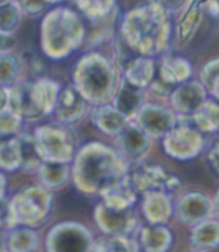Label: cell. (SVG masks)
I'll return each mask as SVG.
<instances>
[{"label": "cell", "instance_id": "obj_25", "mask_svg": "<svg viewBox=\"0 0 219 252\" xmlns=\"http://www.w3.org/2000/svg\"><path fill=\"white\" fill-rule=\"evenodd\" d=\"M39 178L45 188H60L64 185L69 179L70 169L69 163H60V161H49L43 160L42 164L37 169Z\"/></svg>", "mask_w": 219, "mask_h": 252}, {"label": "cell", "instance_id": "obj_12", "mask_svg": "<svg viewBox=\"0 0 219 252\" xmlns=\"http://www.w3.org/2000/svg\"><path fill=\"white\" fill-rule=\"evenodd\" d=\"M134 121L151 139L164 137L178 124V115L162 106L145 103L134 117Z\"/></svg>", "mask_w": 219, "mask_h": 252}, {"label": "cell", "instance_id": "obj_20", "mask_svg": "<svg viewBox=\"0 0 219 252\" xmlns=\"http://www.w3.org/2000/svg\"><path fill=\"white\" fill-rule=\"evenodd\" d=\"M91 118L94 126L100 131H103L104 134H115V136L130 123L118 109L107 103L95 106Z\"/></svg>", "mask_w": 219, "mask_h": 252}, {"label": "cell", "instance_id": "obj_22", "mask_svg": "<svg viewBox=\"0 0 219 252\" xmlns=\"http://www.w3.org/2000/svg\"><path fill=\"white\" fill-rule=\"evenodd\" d=\"M103 203L109 208L114 209H131L136 203L137 192L133 189V187L128 184V181L124 178L123 181L117 182L111 188H107L103 194Z\"/></svg>", "mask_w": 219, "mask_h": 252}, {"label": "cell", "instance_id": "obj_44", "mask_svg": "<svg viewBox=\"0 0 219 252\" xmlns=\"http://www.w3.org/2000/svg\"><path fill=\"white\" fill-rule=\"evenodd\" d=\"M5 191H6V178L0 173V197H5Z\"/></svg>", "mask_w": 219, "mask_h": 252}, {"label": "cell", "instance_id": "obj_16", "mask_svg": "<svg viewBox=\"0 0 219 252\" xmlns=\"http://www.w3.org/2000/svg\"><path fill=\"white\" fill-rule=\"evenodd\" d=\"M213 212V203L210 198L201 192H188L178 201L176 215L181 222L195 225L207 218Z\"/></svg>", "mask_w": 219, "mask_h": 252}, {"label": "cell", "instance_id": "obj_42", "mask_svg": "<svg viewBox=\"0 0 219 252\" xmlns=\"http://www.w3.org/2000/svg\"><path fill=\"white\" fill-rule=\"evenodd\" d=\"M203 9L207 11L210 15L218 17L219 15V0H204Z\"/></svg>", "mask_w": 219, "mask_h": 252}, {"label": "cell", "instance_id": "obj_26", "mask_svg": "<svg viewBox=\"0 0 219 252\" xmlns=\"http://www.w3.org/2000/svg\"><path fill=\"white\" fill-rule=\"evenodd\" d=\"M188 121L201 133L219 130V102L215 98L206 100L203 108L191 117H187Z\"/></svg>", "mask_w": 219, "mask_h": 252}, {"label": "cell", "instance_id": "obj_24", "mask_svg": "<svg viewBox=\"0 0 219 252\" xmlns=\"http://www.w3.org/2000/svg\"><path fill=\"white\" fill-rule=\"evenodd\" d=\"M191 242L195 249H212L219 246V220L207 218L194 225Z\"/></svg>", "mask_w": 219, "mask_h": 252}, {"label": "cell", "instance_id": "obj_34", "mask_svg": "<svg viewBox=\"0 0 219 252\" xmlns=\"http://www.w3.org/2000/svg\"><path fill=\"white\" fill-rule=\"evenodd\" d=\"M21 15L23 12L17 3V0L0 5V32L5 34H12L20 26Z\"/></svg>", "mask_w": 219, "mask_h": 252}, {"label": "cell", "instance_id": "obj_21", "mask_svg": "<svg viewBox=\"0 0 219 252\" xmlns=\"http://www.w3.org/2000/svg\"><path fill=\"white\" fill-rule=\"evenodd\" d=\"M173 236L164 225L145 227L139 233V249L143 252H167Z\"/></svg>", "mask_w": 219, "mask_h": 252}, {"label": "cell", "instance_id": "obj_14", "mask_svg": "<svg viewBox=\"0 0 219 252\" xmlns=\"http://www.w3.org/2000/svg\"><path fill=\"white\" fill-rule=\"evenodd\" d=\"M88 109V102L79 94V91L69 85L63 90H60L57 105H56V118L60 124H75L79 121Z\"/></svg>", "mask_w": 219, "mask_h": 252}, {"label": "cell", "instance_id": "obj_35", "mask_svg": "<svg viewBox=\"0 0 219 252\" xmlns=\"http://www.w3.org/2000/svg\"><path fill=\"white\" fill-rule=\"evenodd\" d=\"M200 82L206 91L219 102V59H213L204 64L201 69Z\"/></svg>", "mask_w": 219, "mask_h": 252}, {"label": "cell", "instance_id": "obj_23", "mask_svg": "<svg viewBox=\"0 0 219 252\" xmlns=\"http://www.w3.org/2000/svg\"><path fill=\"white\" fill-rule=\"evenodd\" d=\"M203 3L204 0H189V3L185 6V12L178 26V40L181 43H187L195 34L201 18H203Z\"/></svg>", "mask_w": 219, "mask_h": 252}, {"label": "cell", "instance_id": "obj_47", "mask_svg": "<svg viewBox=\"0 0 219 252\" xmlns=\"http://www.w3.org/2000/svg\"><path fill=\"white\" fill-rule=\"evenodd\" d=\"M12 0H0V5H5V3H9Z\"/></svg>", "mask_w": 219, "mask_h": 252}, {"label": "cell", "instance_id": "obj_1", "mask_svg": "<svg viewBox=\"0 0 219 252\" xmlns=\"http://www.w3.org/2000/svg\"><path fill=\"white\" fill-rule=\"evenodd\" d=\"M128 161L111 146L100 142L87 143L75 154L72 176L75 187L90 195H101L123 181Z\"/></svg>", "mask_w": 219, "mask_h": 252}, {"label": "cell", "instance_id": "obj_45", "mask_svg": "<svg viewBox=\"0 0 219 252\" xmlns=\"http://www.w3.org/2000/svg\"><path fill=\"white\" fill-rule=\"evenodd\" d=\"M213 203V212L218 215V218H219V191H218V194H216V197H215V201H212Z\"/></svg>", "mask_w": 219, "mask_h": 252}, {"label": "cell", "instance_id": "obj_29", "mask_svg": "<svg viewBox=\"0 0 219 252\" xmlns=\"http://www.w3.org/2000/svg\"><path fill=\"white\" fill-rule=\"evenodd\" d=\"M20 143V154H21V164L20 169L24 172L37 170L42 164L43 158L40 156V151L37 148L36 139L33 134H20L17 136Z\"/></svg>", "mask_w": 219, "mask_h": 252}, {"label": "cell", "instance_id": "obj_2", "mask_svg": "<svg viewBox=\"0 0 219 252\" xmlns=\"http://www.w3.org/2000/svg\"><path fill=\"white\" fill-rule=\"evenodd\" d=\"M170 34V12L156 0L128 11L121 23L124 43L131 51L145 57H154L166 51Z\"/></svg>", "mask_w": 219, "mask_h": 252}, {"label": "cell", "instance_id": "obj_31", "mask_svg": "<svg viewBox=\"0 0 219 252\" xmlns=\"http://www.w3.org/2000/svg\"><path fill=\"white\" fill-rule=\"evenodd\" d=\"M79 11L91 21L109 17L115 9V0H75Z\"/></svg>", "mask_w": 219, "mask_h": 252}, {"label": "cell", "instance_id": "obj_36", "mask_svg": "<svg viewBox=\"0 0 219 252\" xmlns=\"http://www.w3.org/2000/svg\"><path fill=\"white\" fill-rule=\"evenodd\" d=\"M21 118L17 117L9 108L0 111V136L8 137L17 134L21 127Z\"/></svg>", "mask_w": 219, "mask_h": 252}, {"label": "cell", "instance_id": "obj_4", "mask_svg": "<svg viewBox=\"0 0 219 252\" xmlns=\"http://www.w3.org/2000/svg\"><path fill=\"white\" fill-rule=\"evenodd\" d=\"M120 81L117 66L97 53L84 56L73 69V87L93 106L111 102Z\"/></svg>", "mask_w": 219, "mask_h": 252}, {"label": "cell", "instance_id": "obj_7", "mask_svg": "<svg viewBox=\"0 0 219 252\" xmlns=\"http://www.w3.org/2000/svg\"><path fill=\"white\" fill-rule=\"evenodd\" d=\"M94 239L91 231L73 221L52 227L46 236L48 252H93Z\"/></svg>", "mask_w": 219, "mask_h": 252}, {"label": "cell", "instance_id": "obj_39", "mask_svg": "<svg viewBox=\"0 0 219 252\" xmlns=\"http://www.w3.org/2000/svg\"><path fill=\"white\" fill-rule=\"evenodd\" d=\"M17 3H18L21 12L26 15H30V17H36V15L42 14L45 11V8L48 6L43 0H17Z\"/></svg>", "mask_w": 219, "mask_h": 252}, {"label": "cell", "instance_id": "obj_30", "mask_svg": "<svg viewBox=\"0 0 219 252\" xmlns=\"http://www.w3.org/2000/svg\"><path fill=\"white\" fill-rule=\"evenodd\" d=\"M21 164L20 143L17 136L0 140V169L6 172L18 170Z\"/></svg>", "mask_w": 219, "mask_h": 252}, {"label": "cell", "instance_id": "obj_3", "mask_svg": "<svg viewBox=\"0 0 219 252\" xmlns=\"http://www.w3.org/2000/svg\"><path fill=\"white\" fill-rule=\"evenodd\" d=\"M85 27L79 15L70 8H54L40 27V46L51 60H63L84 43Z\"/></svg>", "mask_w": 219, "mask_h": 252}, {"label": "cell", "instance_id": "obj_38", "mask_svg": "<svg viewBox=\"0 0 219 252\" xmlns=\"http://www.w3.org/2000/svg\"><path fill=\"white\" fill-rule=\"evenodd\" d=\"M17 227L11 209V203L5 198L0 197V230H11Z\"/></svg>", "mask_w": 219, "mask_h": 252}, {"label": "cell", "instance_id": "obj_28", "mask_svg": "<svg viewBox=\"0 0 219 252\" xmlns=\"http://www.w3.org/2000/svg\"><path fill=\"white\" fill-rule=\"evenodd\" d=\"M5 243L9 252H33L39 246V237L30 227H14L11 228Z\"/></svg>", "mask_w": 219, "mask_h": 252}, {"label": "cell", "instance_id": "obj_48", "mask_svg": "<svg viewBox=\"0 0 219 252\" xmlns=\"http://www.w3.org/2000/svg\"><path fill=\"white\" fill-rule=\"evenodd\" d=\"M194 252H204V251H201V249H197V251H194Z\"/></svg>", "mask_w": 219, "mask_h": 252}, {"label": "cell", "instance_id": "obj_10", "mask_svg": "<svg viewBox=\"0 0 219 252\" xmlns=\"http://www.w3.org/2000/svg\"><path fill=\"white\" fill-rule=\"evenodd\" d=\"M8 108L21 118V121L34 123L45 117L33 81H17L9 87Z\"/></svg>", "mask_w": 219, "mask_h": 252}, {"label": "cell", "instance_id": "obj_15", "mask_svg": "<svg viewBox=\"0 0 219 252\" xmlns=\"http://www.w3.org/2000/svg\"><path fill=\"white\" fill-rule=\"evenodd\" d=\"M117 143L121 151V156L125 160L137 161L142 160L143 156L148 153L151 137L136 123H128L117 134Z\"/></svg>", "mask_w": 219, "mask_h": 252}, {"label": "cell", "instance_id": "obj_32", "mask_svg": "<svg viewBox=\"0 0 219 252\" xmlns=\"http://www.w3.org/2000/svg\"><path fill=\"white\" fill-rule=\"evenodd\" d=\"M93 252H140V249L128 236H107L94 242Z\"/></svg>", "mask_w": 219, "mask_h": 252}, {"label": "cell", "instance_id": "obj_33", "mask_svg": "<svg viewBox=\"0 0 219 252\" xmlns=\"http://www.w3.org/2000/svg\"><path fill=\"white\" fill-rule=\"evenodd\" d=\"M21 76V66L17 56L12 51L0 53V85L11 87Z\"/></svg>", "mask_w": 219, "mask_h": 252}, {"label": "cell", "instance_id": "obj_37", "mask_svg": "<svg viewBox=\"0 0 219 252\" xmlns=\"http://www.w3.org/2000/svg\"><path fill=\"white\" fill-rule=\"evenodd\" d=\"M21 73H27L29 76H37L43 70V63L39 59V56L33 51H26L21 56H18Z\"/></svg>", "mask_w": 219, "mask_h": 252}, {"label": "cell", "instance_id": "obj_49", "mask_svg": "<svg viewBox=\"0 0 219 252\" xmlns=\"http://www.w3.org/2000/svg\"><path fill=\"white\" fill-rule=\"evenodd\" d=\"M0 248H2V242H0Z\"/></svg>", "mask_w": 219, "mask_h": 252}, {"label": "cell", "instance_id": "obj_11", "mask_svg": "<svg viewBox=\"0 0 219 252\" xmlns=\"http://www.w3.org/2000/svg\"><path fill=\"white\" fill-rule=\"evenodd\" d=\"M94 220L98 228L107 236H128L136 228V215L131 209H114L100 203L94 209Z\"/></svg>", "mask_w": 219, "mask_h": 252}, {"label": "cell", "instance_id": "obj_43", "mask_svg": "<svg viewBox=\"0 0 219 252\" xmlns=\"http://www.w3.org/2000/svg\"><path fill=\"white\" fill-rule=\"evenodd\" d=\"M9 105V87L0 85V111L8 109Z\"/></svg>", "mask_w": 219, "mask_h": 252}, {"label": "cell", "instance_id": "obj_18", "mask_svg": "<svg viewBox=\"0 0 219 252\" xmlns=\"http://www.w3.org/2000/svg\"><path fill=\"white\" fill-rule=\"evenodd\" d=\"M112 100V106L118 109L128 121H131L145 105V90L130 84L125 79H121Z\"/></svg>", "mask_w": 219, "mask_h": 252}, {"label": "cell", "instance_id": "obj_19", "mask_svg": "<svg viewBox=\"0 0 219 252\" xmlns=\"http://www.w3.org/2000/svg\"><path fill=\"white\" fill-rule=\"evenodd\" d=\"M123 69H124V79L143 90L149 87V84L152 82L156 73L155 62L152 60V57H145V56H137L131 59Z\"/></svg>", "mask_w": 219, "mask_h": 252}, {"label": "cell", "instance_id": "obj_13", "mask_svg": "<svg viewBox=\"0 0 219 252\" xmlns=\"http://www.w3.org/2000/svg\"><path fill=\"white\" fill-rule=\"evenodd\" d=\"M207 100V91L198 81H185L179 84L170 94V102L175 114L179 117H191L198 112Z\"/></svg>", "mask_w": 219, "mask_h": 252}, {"label": "cell", "instance_id": "obj_27", "mask_svg": "<svg viewBox=\"0 0 219 252\" xmlns=\"http://www.w3.org/2000/svg\"><path fill=\"white\" fill-rule=\"evenodd\" d=\"M33 84H34L36 94H37L39 103L45 117L54 114V109H56V105H57V98L62 90L60 84L51 78H37L36 81H33Z\"/></svg>", "mask_w": 219, "mask_h": 252}, {"label": "cell", "instance_id": "obj_5", "mask_svg": "<svg viewBox=\"0 0 219 252\" xmlns=\"http://www.w3.org/2000/svg\"><path fill=\"white\" fill-rule=\"evenodd\" d=\"M43 160L70 163L76 154V133L66 124H43L33 133Z\"/></svg>", "mask_w": 219, "mask_h": 252}, {"label": "cell", "instance_id": "obj_8", "mask_svg": "<svg viewBox=\"0 0 219 252\" xmlns=\"http://www.w3.org/2000/svg\"><path fill=\"white\" fill-rule=\"evenodd\" d=\"M125 179L136 192L142 194H146L149 191L167 192L179 187L178 178L170 176L166 170L156 164H149L142 160L128 163Z\"/></svg>", "mask_w": 219, "mask_h": 252}, {"label": "cell", "instance_id": "obj_46", "mask_svg": "<svg viewBox=\"0 0 219 252\" xmlns=\"http://www.w3.org/2000/svg\"><path fill=\"white\" fill-rule=\"evenodd\" d=\"M43 2H45L46 5H56V3H60V2H63V0H43Z\"/></svg>", "mask_w": 219, "mask_h": 252}, {"label": "cell", "instance_id": "obj_41", "mask_svg": "<svg viewBox=\"0 0 219 252\" xmlns=\"http://www.w3.org/2000/svg\"><path fill=\"white\" fill-rule=\"evenodd\" d=\"M209 163H210L212 167L219 173V145H215V146L209 151Z\"/></svg>", "mask_w": 219, "mask_h": 252}, {"label": "cell", "instance_id": "obj_6", "mask_svg": "<svg viewBox=\"0 0 219 252\" xmlns=\"http://www.w3.org/2000/svg\"><path fill=\"white\" fill-rule=\"evenodd\" d=\"M11 203L15 225L34 227L48 217L52 206V194L45 187H27L17 192Z\"/></svg>", "mask_w": 219, "mask_h": 252}, {"label": "cell", "instance_id": "obj_9", "mask_svg": "<svg viewBox=\"0 0 219 252\" xmlns=\"http://www.w3.org/2000/svg\"><path fill=\"white\" fill-rule=\"evenodd\" d=\"M204 146L203 133L198 131L191 123H179L162 137V148L166 154L175 160L188 161L195 158Z\"/></svg>", "mask_w": 219, "mask_h": 252}, {"label": "cell", "instance_id": "obj_17", "mask_svg": "<svg viewBox=\"0 0 219 252\" xmlns=\"http://www.w3.org/2000/svg\"><path fill=\"white\" fill-rule=\"evenodd\" d=\"M142 212L151 225H164L173 214L169 194L164 191H149L143 194Z\"/></svg>", "mask_w": 219, "mask_h": 252}, {"label": "cell", "instance_id": "obj_40", "mask_svg": "<svg viewBox=\"0 0 219 252\" xmlns=\"http://www.w3.org/2000/svg\"><path fill=\"white\" fill-rule=\"evenodd\" d=\"M15 46V39L12 34H5L0 32V53L12 51V48Z\"/></svg>", "mask_w": 219, "mask_h": 252}]
</instances>
